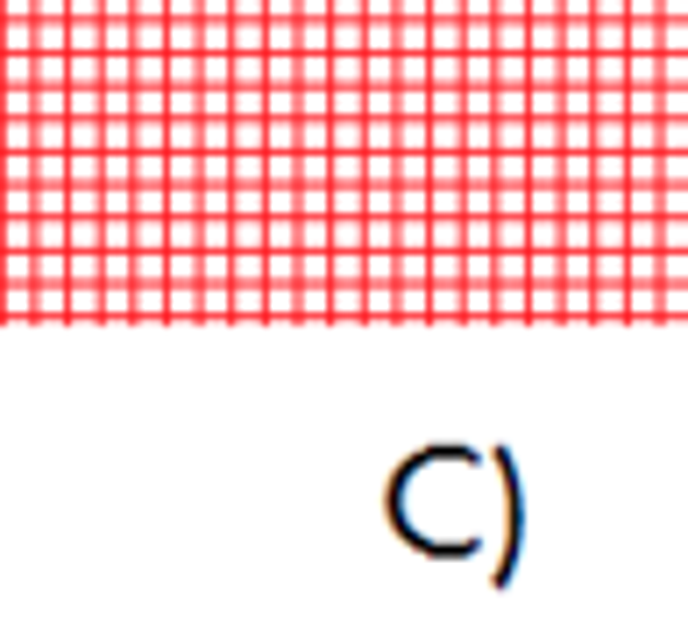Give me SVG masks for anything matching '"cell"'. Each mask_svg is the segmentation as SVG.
I'll return each instance as SVG.
<instances>
[{
    "mask_svg": "<svg viewBox=\"0 0 688 631\" xmlns=\"http://www.w3.org/2000/svg\"><path fill=\"white\" fill-rule=\"evenodd\" d=\"M661 149H688V114H661Z\"/></svg>",
    "mask_w": 688,
    "mask_h": 631,
    "instance_id": "obj_21",
    "label": "cell"
},
{
    "mask_svg": "<svg viewBox=\"0 0 688 631\" xmlns=\"http://www.w3.org/2000/svg\"><path fill=\"white\" fill-rule=\"evenodd\" d=\"M561 214H575V220H589V185H561Z\"/></svg>",
    "mask_w": 688,
    "mask_h": 631,
    "instance_id": "obj_22",
    "label": "cell"
},
{
    "mask_svg": "<svg viewBox=\"0 0 688 631\" xmlns=\"http://www.w3.org/2000/svg\"><path fill=\"white\" fill-rule=\"evenodd\" d=\"M526 320H561V284H526Z\"/></svg>",
    "mask_w": 688,
    "mask_h": 631,
    "instance_id": "obj_4",
    "label": "cell"
},
{
    "mask_svg": "<svg viewBox=\"0 0 688 631\" xmlns=\"http://www.w3.org/2000/svg\"><path fill=\"white\" fill-rule=\"evenodd\" d=\"M398 326H426V284H398Z\"/></svg>",
    "mask_w": 688,
    "mask_h": 631,
    "instance_id": "obj_5",
    "label": "cell"
},
{
    "mask_svg": "<svg viewBox=\"0 0 688 631\" xmlns=\"http://www.w3.org/2000/svg\"><path fill=\"white\" fill-rule=\"evenodd\" d=\"M561 149H589V114H561Z\"/></svg>",
    "mask_w": 688,
    "mask_h": 631,
    "instance_id": "obj_18",
    "label": "cell"
},
{
    "mask_svg": "<svg viewBox=\"0 0 688 631\" xmlns=\"http://www.w3.org/2000/svg\"><path fill=\"white\" fill-rule=\"evenodd\" d=\"M624 114H646V122H661V85H624Z\"/></svg>",
    "mask_w": 688,
    "mask_h": 631,
    "instance_id": "obj_11",
    "label": "cell"
},
{
    "mask_svg": "<svg viewBox=\"0 0 688 631\" xmlns=\"http://www.w3.org/2000/svg\"><path fill=\"white\" fill-rule=\"evenodd\" d=\"M398 214H426V185H398Z\"/></svg>",
    "mask_w": 688,
    "mask_h": 631,
    "instance_id": "obj_25",
    "label": "cell"
},
{
    "mask_svg": "<svg viewBox=\"0 0 688 631\" xmlns=\"http://www.w3.org/2000/svg\"><path fill=\"white\" fill-rule=\"evenodd\" d=\"M661 50H688V22H661Z\"/></svg>",
    "mask_w": 688,
    "mask_h": 631,
    "instance_id": "obj_27",
    "label": "cell"
},
{
    "mask_svg": "<svg viewBox=\"0 0 688 631\" xmlns=\"http://www.w3.org/2000/svg\"><path fill=\"white\" fill-rule=\"evenodd\" d=\"M426 149H461V114H426Z\"/></svg>",
    "mask_w": 688,
    "mask_h": 631,
    "instance_id": "obj_9",
    "label": "cell"
},
{
    "mask_svg": "<svg viewBox=\"0 0 688 631\" xmlns=\"http://www.w3.org/2000/svg\"><path fill=\"white\" fill-rule=\"evenodd\" d=\"M398 185H426V149H398Z\"/></svg>",
    "mask_w": 688,
    "mask_h": 631,
    "instance_id": "obj_16",
    "label": "cell"
},
{
    "mask_svg": "<svg viewBox=\"0 0 688 631\" xmlns=\"http://www.w3.org/2000/svg\"><path fill=\"white\" fill-rule=\"evenodd\" d=\"M490 114H526V85H497V107Z\"/></svg>",
    "mask_w": 688,
    "mask_h": 631,
    "instance_id": "obj_23",
    "label": "cell"
},
{
    "mask_svg": "<svg viewBox=\"0 0 688 631\" xmlns=\"http://www.w3.org/2000/svg\"><path fill=\"white\" fill-rule=\"evenodd\" d=\"M461 284H490V249H461Z\"/></svg>",
    "mask_w": 688,
    "mask_h": 631,
    "instance_id": "obj_19",
    "label": "cell"
},
{
    "mask_svg": "<svg viewBox=\"0 0 688 631\" xmlns=\"http://www.w3.org/2000/svg\"><path fill=\"white\" fill-rule=\"evenodd\" d=\"M661 85H688V50H661Z\"/></svg>",
    "mask_w": 688,
    "mask_h": 631,
    "instance_id": "obj_20",
    "label": "cell"
},
{
    "mask_svg": "<svg viewBox=\"0 0 688 631\" xmlns=\"http://www.w3.org/2000/svg\"><path fill=\"white\" fill-rule=\"evenodd\" d=\"M426 85H461V50H426Z\"/></svg>",
    "mask_w": 688,
    "mask_h": 631,
    "instance_id": "obj_7",
    "label": "cell"
},
{
    "mask_svg": "<svg viewBox=\"0 0 688 631\" xmlns=\"http://www.w3.org/2000/svg\"><path fill=\"white\" fill-rule=\"evenodd\" d=\"M461 50H490V14H461Z\"/></svg>",
    "mask_w": 688,
    "mask_h": 631,
    "instance_id": "obj_14",
    "label": "cell"
},
{
    "mask_svg": "<svg viewBox=\"0 0 688 631\" xmlns=\"http://www.w3.org/2000/svg\"><path fill=\"white\" fill-rule=\"evenodd\" d=\"M624 185H661V149H624Z\"/></svg>",
    "mask_w": 688,
    "mask_h": 631,
    "instance_id": "obj_2",
    "label": "cell"
},
{
    "mask_svg": "<svg viewBox=\"0 0 688 631\" xmlns=\"http://www.w3.org/2000/svg\"><path fill=\"white\" fill-rule=\"evenodd\" d=\"M398 114H426V85H398Z\"/></svg>",
    "mask_w": 688,
    "mask_h": 631,
    "instance_id": "obj_24",
    "label": "cell"
},
{
    "mask_svg": "<svg viewBox=\"0 0 688 631\" xmlns=\"http://www.w3.org/2000/svg\"><path fill=\"white\" fill-rule=\"evenodd\" d=\"M589 85H624V50H589Z\"/></svg>",
    "mask_w": 688,
    "mask_h": 631,
    "instance_id": "obj_8",
    "label": "cell"
},
{
    "mask_svg": "<svg viewBox=\"0 0 688 631\" xmlns=\"http://www.w3.org/2000/svg\"><path fill=\"white\" fill-rule=\"evenodd\" d=\"M461 214H490V185H461Z\"/></svg>",
    "mask_w": 688,
    "mask_h": 631,
    "instance_id": "obj_26",
    "label": "cell"
},
{
    "mask_svg": "<svg viewBox=\"0 0 688 631\" xmlns=\"http://www.w3.org/2000/svg\"><path fill=\"white\" fill-rule=\"evenodd\" d=\"M398 50H426V14H398Z\"/></svg>",
    "mask_w": 688,
    "mask_h": 631,
    "instance_id": "obj_13",
    "label": "cell"
},
{
    "mask_svg": "<svg viewBox=\"0 0 688 631\" xmlns=\"http://www.w3.org/2000/svg\"><path fill=\"white\" fill-rule=\"evenodd\" d=\"M653 320H667V326L688 320V277H681V284H661V306H653Z\"/></svg>",
    "mask_w": 688,
    "mask_h": 631,
    "instance_id": "obj_6",
    "label": "cell"
},
{
    "mask_svg": "<svg viewBox=\"0 0 688 631\" xmlns=\"http://www.w3.org/2000/svg\"><path fill=\"white\" fill-rule=\"evenodd\" d=\"M461 320H469V326L490 320V284H461Z\"/></svg>",
    "mask_w": 688,
    "mask_h": 631,
    "instance_id": "obj_12",
    "label": "cell"
},
{
    "mask_svg": "<svg viewBox=\"0 0 688 631\" xmlns=\"http://www.w3.org/2000/svg\"><path fill=\"white\" fill-rule=\"evenodd\" d=\"M490 107H497V85H461V114H483L490 122Z\"/></svg>",
    "mask_w": 688,
    "mask_h": 631,
    "instance_id": "obj_15",
    "label": "cell"
},
{
    "mask_svg": "<svg viewBox=\"0 0 688 631\" xmlns=\"http://www.w3.org/2000/svg\"><path fill=\"white\" fill-rule=\"evenodd\" d=\"M653 306H661V284H624V320L632 326H646Z\"/></svg>",
    "mask_w": 688,
    "mask_h": 631,
    "instance_id": "obj_3",
    "label": "cell"
},
{
    "mask_svg": "<svg viewBox=\"0 0 688 631\" xmlns=\"http://www.w3.org/2000/svg\"><path fill=\"white\" fill-rule=\"evenodd\" d=\"M363 320H398V284L391 277H369L363 284Z\"/></svg>",
    "mask_w": 688,
    "mask_h": 631,
    "instance_id": "obj_1",
    "label": "cell"
},
{
    "mask_svg": "<svg viewBox=\"0 0 688 631\" xmlns=\"http://www.w3.org/2000/svg\"><path fill=\"white\" fill-rule=\"evenodd\" d=\"M589 320V284H561V326Z\"/></svg>",
    "mask_w": 688,
    "mask_h": 631,
    "instance_id": "obj_10",
    "label": "cell"
},
{
    "mask_svg": "<svg viewBox=\"0 0 688 631\" xmlns=\"http://www.w3.org/2000/svg\"><path fill=\"white\" fill-rule=\"evenodd\" d=\"M298 320H326V284H298Z\"/></svg>",
    "mask_w": 688,
    "mask_h": 631,
    "instance_id": "obj_17",
    "label": "cell"
}]
</instances>
